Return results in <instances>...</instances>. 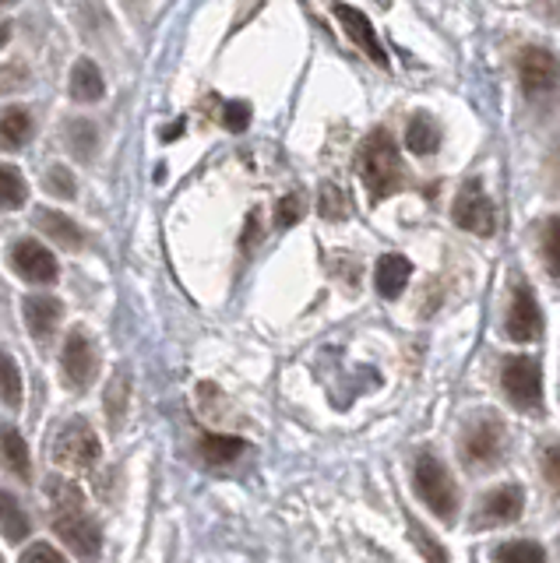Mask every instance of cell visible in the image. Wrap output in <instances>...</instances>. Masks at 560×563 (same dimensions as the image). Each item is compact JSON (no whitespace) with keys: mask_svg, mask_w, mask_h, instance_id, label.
I'll use <instances>...</instances> for the list:
<instances>
[{"mask_svg":"<svg viewBox=\"0 0 560 563\" xmlns=\"http://www.w3.org/2000/svg\"><path fill=\"white\" fill-rule=\"evenodd\" d=\"M46 497L50 504H54V532L67 542V550H72L75 556H99L102 553V532L99 525L92 521V515L85 510V497L81 489L72 483V479H61V475H54V479L46 483Z\"/></svg>","mask_w":560,"mask_h":563,"instance_id":"obj_1","label":"cell"},{"mask_svg":"<svg viewBox=\"0 0 560 563\" xmlns=\"http://www.w3.org/2000/svg\"><path fill=\"white\" fill-rule=\"evenodd\" d=\"M360 173H363V187H366V194H371V201H384L388 194L398 190V184H402L398 145L384 128H377L371 137L363 141Z\"/></svg>","mask_w":560,"mask_h":563,"instance_id":"obj_2","label":"cell"},{"mask_svg":"<svg viewBox=\"0 0 560 563\" xmlns=\"http://www.w3.org/2000/svg\"><path fill=\"white\" fill-rule=\"evenodd\" d=\"M413 486H416V497L424 500L444 525L454 521V515H459V486L451 483L441 457L430 451L419 454L416 468H413Z\"/></svg>","mask_w":560,"mask_h":563,"instance_id":"obj_3","label":"cell"},{"mask_svg":"<svg viewBox=\"0 0 560 563\" xmlns=\"http://www.w3.org/2000/svg\"><path fill=\"white\" fill-rule=\"evenodd\" d=\"M501 387L521 412L542 409V369L532 356H512L501 366Z\"/></svg>","mask_w":560,"mask_h":563,"instance_id":"obj_4","label":"cell"},{"mask_svg":"<svg viewBox=\"0 0 560 563\" xmlns=\"http://www.w3.org/2000/svg\"><path fill=\"white\" fill-rule=\"evenodd\" d=\"M50 457L75 472H85L99 462V437L92 433V427L85 419H72L67 427L54 437V444H50Z\"/></svg>","mask_w":560,"mask_h":563,"instance_id":"obj_5","label":"cell"},{"mask_svg":"<svg viewBox=\"0 0 560 563\" xmlns=\"http://www.w3.org/2000/svg\"><path fill=\"white\" fill-rule=\"evenodd\" d=\"M504 444H507V437H504L501 419L486 416V419H476L465 430L462 457H465V465L476 468V472L480 468H494V465H501V457H504Z\"/></svg>","mask_w":560,"mask_h":563,"instance_id":"obj_6","label":"cell"},{"mask_svg":"<svg viewBox=\"0 0 560 563\" xmlns=\"http://www.w3.org/2000/svg\"><path fill=\"white\" fill-rule=\"evenodd\" d=\"M451 216H454V225H462L465 233H472V236H494V229H497V211H494V205H490V198H486V190L476 180H469L459 190Z\"/></svg>","mask_w":560,"mask_h":563,"instance_id":"obj_7","label":"cell"},{"mask_svg":"<svg viewBox=\"0 0 560 563\" xmlns=\"http://www.w3.org/2000/svg\"><path fill=\"white\" fill-rule=\"evenodd\" d=\"M518 81L525 96H547L560 85V60L542 46H525L518 53Z\"/></svg>","mask_w":560,"mask_h":563,"instance_id":"obj_8","label":"cell"},{"mask_svg":"<svg viewBox=\"0 0 560 563\" xmlns=\"http://www.w3.org/2000/svg\"><path fill=\"white\" fill-rule=\"evenodd\" d=\"M11 268L25 282H32V286H50V282H57L61 275L54 251H46L40 240H29V236L11 246Z\"/></svg>","mask_w":560,"mask_h":563,"instance_id":"obj_9","label":"cell"},{"mask_svg":"<svg viewBox=\"0 0 560 563\" xmlns=\"http://www.w3.org/2000/svg\"><path fill=\"white\" fill-rule=\"evenodd\" d=\"M61 366H64V377L67 384L75 387V391H85L92 380H96V349L89 342V334H85L81 328H75L72 334H67L64 342V352H61Z\"/></svg>","mask_w":560,"mask_h":563,"instance_id":"obj_10","label":"cell"},{"mask_svg":"<svg viewBox=\"0 0 560 563\" xmlns=\"http://www.w3.org/2000/svg\"><path fill=\"white\" fill-rule=\"evenodd\" d=\"M507 334H512L515 342L529 345L542 334V310L536 303V296L529 286H518L515 289V299H512V310H507Z\"/></svg>","mask_w":560,"mask_h":563,"instance_id":"obj_11","label":"cell"},{"mask_svg":"<svg viewBox=\"0 0 560 563\" xmlns=\"http://www.w3.org/2000/svg\"><path fill=\"white\" fill-rule=\"evenodd\" d=\"M525 510V489L507 483V486H497L490 489L486 497L480 500V515H476V525H512L521 518Z\"/></svg>","mask_w":560,"mask_h":563,"instance_id":"obj_12","label":"cell"},{"mask_svg":"<svg viewBox=\"0 0 560 563\" xmlns=\"http://www.w3.org/2000/svg\"><path fill=\"white\" fill-rule=\"evenodd\" d=\"M336 18L342 22V32L366 53V57H371L377 67H388V53H384V46H381V40H377V32H374V25H371V18H366L363 11H356L353 4H339V8H336Z\"/></svg>","mask_w":560,"mask_h":563,"instance_id":"obj_13","label":"cell"},{"mask_svg":"<svg viewBox=\"0 0 560 563\" xmlns=\"http://www.w3.org/2000/svg\"><path fill=\"white\" fill-rule=\"evenodd\" d=\"M61 299L54 296H25L22 303V317H25V328L32 331V339H36L40 345H46L50 339H54V331L61 324Z\"/></svg>","mask_w":560,"mask_h":563,"instance_id":"obj_14","label":"cell"},{"mask_svg":"<svg viewBox=\"0 0 560 563\" xmlns=\"http://www.w3.org/2000/svg\"><path fill=\"white\" fill-rule=\"evenodd\" d=\"M409 278H413V264L402 254H384L374 268V286L384 299H398L402 292H406Z\"/></svg>","mask_w":560,"mask_h":563,"instance_id":"obj_15","label":"cell"},{"mask_svg":"<svg viewBox=\"0 0 560 563\" xmlns=\"http://www.w3.org/2000/svg\"><path fill=\"white\" fill-rule=\"evenodd\" d=\"M248 451V440L243 437H226V433H205L198 454L205 465H233L237 457Z\"/></svg>","mask_w":560,"mask_h":563,"instance_id":"obj_16","label":"cell"},{"mask_svg":"<svg viewBox=\"0 0 560 563\" xmlns=\"http://www.w3.org/2000/svg\"><path fill=\"white\" fill-rule=\"evenodd\" d=\"M36 222L43 225V233L54 240V243H61V246H67V251H78V246L85 243V233L78 229V222L75 219H67L64 211H50V208H43L40 216H36Z\"/></svg>","mask_w":560,"mask_h":563,"instance_id":"obj_17","label":"cell"},{"mask_svg":"<svg viewBox=\"0 0 560 563\" xmlns=\"http://www.w3.org/2000/svg\"><path fill=\"white\" fill-rule=\"evenodd\" d=\"M32 137V113L25 106H8L4 113H0V148H22L25 141Z\"/></svg>","mask_w":560,"mask_h":563,"instance_id":"obj_18","label":"cell"},{"mask_svg":"<svg viewBox=\"0 0 560 563\" xmlns=\"http://www.w3.org/2000/svg\"><path fill=\"white\" fill-rule=\"evenodd\" d=\"M0 532H4V539L14 545H19L22 539H29V532H32V521L22 510L19 497H11L8 489H0Z\"/></svg>","mask_w":560,"mask_h":563,"instance_id":"obj_19","label":"cell"},{"mask_svg":"<svg viewBox=\"0 0 560 563\" xmlns=\"http://www.w3.org/2000/svg\"><path fill=\"white\" fill-rule=\"evenodd\" d=\"M107 92V81H102L99 67L92 60H78L72 70V99L75 102H99Z\"/></svg>","mask_w":560,"mask_h":563,"instance_id":"obj_20","label":"cell"},{"mask_svg":"<svg viewBox=\"0 0 560 563\" xmlns=\"http://www.w3.org/2000/svg\"><path fill=\"white\" fill-rule=\"evenodd\" d=\"M406 145L416 155H433L441 148V128H437L430 117H413L406 128Z\"/></svg>","mask_w":560,"mask_h":563,"instance_id":"obj_21","label":"cell"},{"mask_svg":"<svg viewBox=\"0 0 560 563\" xmlns=\"http://www.w3.org/2000/svg\"><path fill=\"white\" fill-rule=\"evenodd\" d=\"M0 448H4V462L14 475H22V479H29L32 475V462H29V448H25V437L14 430V427H4V433H0Z\"/></svg>","mask_w":560,"mask_h":563,"instance_id":"obj_22","label":"cell"},{"mask_svg":"<svg viewBox=\"0 0 560 563\" xmlns=\"http://www.w3.org/2000/svg\"><path fill=\"white\" fill-rule=\"evenodd\" d=\"M22 369L14 366V360L8 356L4 349H0V401L8 405V409H19L22 405Z\"/></svg>","mask_w":560,"mask_h":563,"instance_id":"obj_23","label":"cell"},{"mask_svg":"<svg viewBox=\"0 0 560 563\" xmlns=\"http://www.w3.org/2000/svg\"><path fill=\"white\" fill-rule=\"evenodd\" d=\"M29 201V184L14 166H0V208H22Z\"/></svg>","mask_w":560,"mask_h":563,"instance_id":"obj_24","label":"cell"},{"mask_svg":"<svg viewBox=\"0 0 560 563\" xmlns=\"http://www.w3.org/2000/svg\"><path fill=\"white\" fill-rule=\"evenodd\" d=\"M67 145L78 158H92L96 155V128L92 120H75L72 128H67Z\"/></svg>","mask_w":560,"mask_h":563,"instance_id":"obj_25","label":"cell"},{"mask_svg":"<svg viewBox=\"0 0 560 563\" xmlns=\"http://www.w3.org/2000/svg\"><path fill=\"white\" fill-rule=\"evenodd\" d=\"M494 560H521V563H539L547 560V550L539 542H504L494 550Z\"/></svg>","mask_w":560,"mask_h":563,"instance_id":"obj_26","label":"cell"},{"mask_svg":"<svg viewBox=\"0 0 560 563\" xmlns=\"http://www.w3.org/2000/svg\"><path fill=\"white\" fill-rule=\"evenodd\" d=\"M542 257H547L550 275L560 278V216H553L542 229Z\"/></svg>","mask_w":560,"mask_h":563,"instance_id":"obj_27","label":"cell"},{"mask_svg":"<svg viewBox=\"0 0 560 563\" xmlns=\"http://www.w3.org/2000/svg\"><path fill=\"white\" fill-rule=\"evenodd\" d=\"M128 391H131L128 374H117V380L107 387V416H110L113 422L124 419V409H128Z\"/></svg>","mask_w":560,"mask_h":563,"instance_id":"obj_28","label":"cell"},{"mask_svg":"<svg viewBox=\"0 0 560 563\" xmlns=\"http://www.w3.org/2000/svg\"><path fill=\"white\" fill-rule=\"evenodd\" d=\"M46 190L54 194V198H75V173L67 169V166H50L46 169Z\"/></svg>","mask_w":560,"mask_h":563,"instance_id":"obj_29","label":"cell"},{"mask_svg":"<svg viewBox=\"0 0 560 563\" xmlns=\"http://www.w3.org/2000/svg\"><path fill=\"white\" fill-rule=\"evenodd\" d=\"M304 211H307V201L300 198V194H289V198H283L275 205V229H289L304 219Z\"/></svg>","mask_w":560,"mask_h":563,"instance_id":"obj_30","label":"cell"},{"mask_svg":"<svg viewBox=\"0 0 560 563\" xmlns=\"http://www.w3.org/2000/svg\"><path fill=\"white\" fill-rule=\"evenodd\" d=\"M318 211L325 219H345L349 216V205H345V194L339 190V187H331V184H325L321 187V201H318Z\"/></svg>","mask_w":560,"mask_h":563,"instance_id":"obj_31","label":"cell"},{"mask_svg":"<svg viewBox=\"0 0 560 563\" xmlns=\"http://www.w3.org/2000/svg\"><path fill=\"white\" fill-rule=\"evenodd\" d=\"M222 123H226V131L243 134V131L251 128V106H248V102H226Z\"/></svg>","mask_w":560,"mask_h":563,"instance_id":"obj_32","label":"cell"},{"mask_svg":"<svg viewBox=\"0 0 560 563\" xmlns=\"http://www.w3.org/2000/svg\"><path fill=\"white\" fill-rule=\"evenodd\" d=\"M542 475H547V483L560 493V444H550L542 451Z\"/></svg>","mask_w":560,"mask_h":563,"instance_id":"obj_33","label":"cell"},{"mask_svg":"<svg viewBox=\"0 0 560 563\" xmlns=\"http://www.w3.org/2000/svg\"><path fill=\"white\" fill-rule=\"evenodd\" d=\"M25 560H50V563H61L64 560V553L61 550H54V545H29V550H22V563Z\"/></svg>","mask_w":560,"mask_h":563,"instance_id":"obj_34","label":"cell"},{"mask_svg":"<svg viewBox=\"0 0 560 563\" xmlns=\"http://www.w3.org/2000/svg\"><path fill=\"white\" fill-rule=\"evenodd\" d=\"M0 4H14V0H0Z\"/></svg>","mask_w":560,"mask_h":563,"instance_id":"obj_35","label":"cell"}]
</instances>
